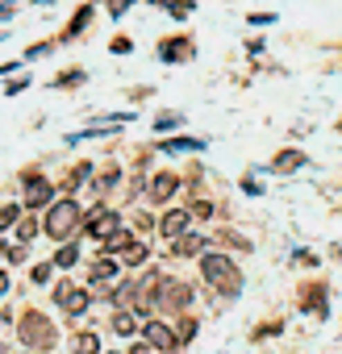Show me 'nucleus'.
Returning <instances> with one entry per match:
<instances>
[{
    "instance_id": "obj_1",
    "label": "nucleus",
    "mask_w": 342,
    "mask_h": 354,
    "mask_svg": "<svg viewBox=\"0 0 342 354\" xmlns=\"http://www.w3.org/2000/svg\"><path fill=\"white\" fill-rule=\"evenodd\" d=\"M201 271H205V279H209L217 292H226V296H234V292L242 288V275H238V267H234L226 254H205Z\"/></svg>"
},
{
    "instance_id": "obj_2",
    "label": "nucleus",
    "mask_w": 342,
    "mask_h": 354,
    "mask_svg": "<svg viewBox=\"0 0 342 354\" xmlns=\"http://www.w3.org/2000/svg\"><path fill=\"white\" fill-rule=\"evenodd\" d=\"M80 225H84V213H80L75 201H59V205L46 213V221H42V230H46L51 238H71Z\"/></svg>"
},
{
    "instance_id": "obj_3",
    "label": "nucleus",
    "mask_w": 342,
    "mask_h": 354,
    "mask_svg": "<svg viewBox=\"0 0 342 354\" xmlns=\"http://www.w3.org/2000/svg\"><path fill=\"white\" fill-rule=\"evenodd\" d=\"M17 329H21V346H30V350H51L55 346V325L42 313H26L17 321Z\"/></svg>"
},
{
    "instance_id": "obj_4",
    "label": "nucleus",
    "mask_w": 342,
    "mask_h": 354,
    "mask_svg": "<svg viewBox=\"0 0 342 354\" xmlns=\"http://www.w3.org/2000/svg\"><path fill=\"white\" fill-rule=\"evenodd\" d=\"M55 304H59L63 313H84V308H88V292H84L80 283H59V288H55Z\"/></svg>"
},
{
    "instance_id": "obj_5",
    "label": "nucleus",
    "mask_w": 342,
    "mask_h": 354,
    "mask_svg": "<svg viewBox=\"0 0 342 354\" xmlns=\"http://www.w3.org/2000/svg\"><path fill=\"white\" fill-rule=\"evenodd\" d=\"M117 230H121V217H117V213H109V209H92V213H88V234H92V238L105 242V238L117 234Z\"/></svg>"
},
{
    "instance_id": "obj_6",
    "label": "nucleus",
    "mask_w": 342,
    "mask_h": 354,
    "mask_svg": "<svg viewBox=\"0 0 342 354\" xmlns=\"http://www.w3.org/2000/svg\"><path fill=\"white\" fill-rule=\"evenodd\" d=\"M142 337H146V346H154V350H176V346H180V333H171V329L159 325V321H146Z\"/></svg>"
},
{
    "instance_id": "obj_7",
    "label": "nucleus",
    "mask_w": 342,
    "mask_h": 354,
    "mask_svg": "<svg viewBox=\"0 0 342 354\" xmlns=\"http://www.w3.org/2000/svg\"><path fill=\"white\" fill-rule=\"evenodd\" d=\"M163 63H184V59H192V42L188 38H171V42H163Z\"/></svg>"
},
{
    "instance_id": "obj_8",
    "label": "nucleus",
    "mask_w": 342,
    "mask_h": 354,
    "mask_svg": "<svg viewBox=\"0 0 342 354\" xmlns=\"http://www.w3.org/2000/svg\"><path fill=\"white\" fill-rule=\"evenodd\" d=\"M159 288H163V304H171V308H176V304H184L192 292H188V283H176V279H159Z\"/></svg>"
},
{
    "instance_id": "obj_9",
    "label": "nucleus",
    "mask_w": 342,
    "mask_h": 354,
    "mask_svg": "<svg viewBox=\"0 0 342 354\" xmlns=\"http://www.w3.org/2000/svg\"><path fill=\"white\" fill-rule=\"evenodd\" d=\"M180 188V180H176V175H154V180H150V201L154 205H163L171 192H176Z\"/></svg>"
},
{
    "instance_id": "obj_10",
    "label": "nucleus",
    "mask_w": 342,
    "mask_h": 354,
    "mask_svg": "<svg viewBox=\"0 0 342 354\" xmlns=\"http://www.w3.org/2000/svg\"><path fill=\"white\" fill-rule=\"evenodd\" d=\"M159 230H163V238H180V234L188 230V213H184V209H176V213H167V217L159 221Z\"/></svg>"
},
{
    "instance_id": "obj_11",
    "label": "nucleus",
    "mask_w": 342,
    "mask_h": 354,
    "mask_svg": "<svg viewBox=\"0 0 342 354\" xmlns=\"http://www.w3.org/2000/svg\"><path fill=\"white\" fill-rule=\"evenodd\" d=\"M51 196H55V188H51L46 180H30V192H26V205H30V209L51 205Z\"/></svg>"
},
{
    "instance_id": "obj_12",
    "label": "nucleus",
    "mask_w": 342,
    "mask_h": 354,
    "mask_svg": "<svg viewBox=\"0 0 342 354\" xmlns=\"http://www.w3.org/2000/svg\"><path fill=\"white\" fill-rule=\"evenodd\" d=\"M171 242H176V254H184V259H192V254H201V238L197 234H180V238H171Z\"/></svg>"
},
{
    "instance_id": "obj_13",
    "label": "nucleus",
    "mask_w": 342,
    "mask_h": 354,
    "mask_svg": "<svg viewBox=\"0 0 342 354\" xmlns=\"http://www.w3.org/2000/svg\"><path fill=\"white\" fill-rule=\"evenodd\" d=\"M159 150H163V154H184V150H201V142H192V138H176V142H163Z\"/></svg>"
},
{
    "instance_id": "obj_14",
    "label": "nucleus",
    "mask_w": 342,
    "mask_h": 354,
    "mask_svg": "<svg viewBox=\"0 0 342 354\" xmlns=\"http://www.w3.org/2000/svg\"><path fill=\"white\" fill-rule=\"evenodd\" d=\"M296 167H305V154L300 150H288V154L276 158V171H296Z\"/></svg>"
},
{
    "instance_id": "obj_15",
    "label": "nucleus",
    "mask_w": 342,
    "mask_h": 354,
    "mask_svg": "<svg viewBox=\"0 0 342 354\" xmlns=\"http://www.w3.org/2000/svg\"><path fill=\"white\" fill-rule=\"evenodd\" d=\"M113 275H117V263H113V259H100V263L88 271V279H96V283H100V279H113Z\"/></svg>"
},
{
    "instance_id": "obj_16",
    "label": "nucleus",
    "mask_w": 342,
    "mask_h": 354,
    "mask_svg": "<svg viewBox=\"0 0 342 354\" xmlns=\"http://www.w3.org/2000/svg\"><path fill=\"white\" fill-rule=\"evenodd\" d=\"M88 17H92V5H84V9H80V13H75V21H71V26H67V38H75V34H80V30H84V26H88Z\"/></svg>"
},
{
    "instance_id": "obj_17",
    "label": "nucleus",
    "mask_w": 342,
    "mask_h": 354,
    "mask_svg": "<svg viewBox=\"0 0 342 354\" xmlns=\"http://www.w3.org/2000/svg\"><path fill=\"white\" fill-rule=\"evenodd\" d=\"M121 259H125V263H134V267H138V263H142V259H146V246H142V242H129V246H125V250H121Z\"/></svg>"
},
{
    "instance_id": "obj_18",
    "label": "nucleus",
    "mask_w": 342,
    "mask_h": 354,
    "mask_svg": "<svg viewBox=\"0 0 342 354\" xmlns=\"http://www.w3.org/2000/svg\"><path fill=\"white\" fill-rule=\"evenodd\" d=\"M113 329H117L121 337H129V333H134L138 325H134V317H129V313H117V317H113Z\"/></svg>"
},
{
    "instance_id": "obj_19",
    "label": "nucleus",
    "mask_w": 342,
    "mask_h": 354,
    "mask_svg": "<svg viewBox=\"0 0 342 354\" xmlns=\"http://www.w3.org/2000/svg\"><path fill=\"white\" fill-rule=\"evenodd\" d=\"M55 263H59V267H75V263H80V246H63Z\"/></svg>"
},
{
    "instance_id": "obj_20",
    "label": "nucleus",
    "mask_w": 342,
    "mask_h": 354,
    "mask_svg": "<svg viewBox=\"0 0 342 354\" xmlns=\"http://www.w3.org/2000/svg\"><path fill=\"white\" fill-rule=\"evenodd\" d=\"M154 5H163V9H171V13H176V17H188V0H154Z\"/></svg>"
},
{
    "instance_id": "obj_21",
    "label": "nucleus",
    "mask_w": 342,
    "mask_h": 354,
    "mask_svg": "<svg viewBox=\"0 0 342 354\" xmlns=\"http://www.w3.org/2000/svg\"><path fill=\"white\" fill-rule=\"evenodd\" d=\"M17 217H21V209H17V205H9V209H0V230H9V225H13Z\"/></svg>"
},
{
    "instance_id": "obj_22",
    "label": "nucleus",
    "mask_w": 342,
    "mask_h": 354,
    "mask_svg": "<svg viewBox=\"0 0 342 354\" xmlns=\"http://www.w3.org/2000/svg\"><path fill=\"white\" fill-rule=\"evenodd\" d=\"M192 337H197V321L184 317V321H180V342H192Z\"/></svg>"
},
{
    "instance_id": "obj_23",
    "label": "nucleus",
    "mask_w": 342,
    "mask_h": 354,
    "mask_svg": "<svg viewBox=\"0 0 342 354\" xmlns=\"http://www.w3.org/2000/svg\"><path fill=\"white\" fill-rule=\"evenodd\" d=\"M80 80H84V71H63V75H59V88H75Z\"/></svg>"
},
{
    "instance_id": "obj_24",
    "label": "nucleus",
    "mask_w": 342,
    "mask_h": 354,
    "mask_svg": "<svg viewBox=\"0 0 342 354\" xmlns=\"http://www.w3.org/2000/svg\"><path fill=\"white\" fill-rule=\"evenodd\" d=\"M176 125H180V113H167V117L154 121V129H176Z\"/></svg>"
},
{
    "instance_id": "obj_25",
    "label": "nucleus",
    "mask_w": 342,
    "mask_h": 354,
    "mask_svg": "<svg viewBox=\"0 0 342 354\" xmlns=\"http://www.w3.org/2000/svg\"><path fill=\"white\" fill-rule=\"evenodd\" d=\"M192 213H197V217H213V205H209V201H197Z\"/></svg>"
},
{
    "instance_id": "obj_26",
    "label": "nucleus",
    "mask_w": 342,
    "mask_h": 354,
    "mask_svg": "<svg viewBox=\"0 0 342 354\" xmlns=\"http://www.w3.org/2000/svg\"><path fill=\"white\" fill-rule=\"evenodd\" d=\"M34 279H38V283H46V279H51V263H42V267H34Z\"/></svg>"
},
{
    "instance_id": "obj_27",
    "label": "nucleus",
    "mask_w": 342,
    "mask_h": 354,
    "mask_svg": "<svg viewBox=\"0 0 342 354\" xmlns=\"http://www.w3.org/2000/svg\"><path fill=\"white\" fill-rule=\"evenodd\" d=\"M80 350H100V342H96L92 333H84V337H80Z\"/></svg>"
},
{
    "instance_id": "obj_28",
    "label": "nucleus",
    "mask_w": 342,
    "mask_h": 354,
    "mask_svg": "<svg viewBox=\"0 0 342 354\" xmlns=\"http://www.w3.org/2000/svg\"><path fill=\"white\" fill-rule=\"evenodd\" d=\"M129 5H134V0H109V9H113V13H117V17H121V13H125V9H129Z\"/></svg>"
},
{
    "instance_id": "obj_29",
    "label": "nucleus",
    "mask_w": 342,
    "mask_h": 354,
    "mask_svg": "<svg viewBox=\"0 0 342 354\" xmlns=\"http://www.w3.org/2000/svg\"><path fill=\"white\" fill-rule=\"evenodd\" d=\"M9 292V275H0V296H5Z\"/></svg>"
},
{
    "instance_id": "obj_30",
    "label": "nucleus",
    "mask_w": 342,
    "mask_h": 354,
    "mask_svg": "<svg viewBox=\"0 0 342 354\" xmlns=\"http://www.w3.org/2000/svg\"><path fill=\"white\" fill-rule=\"evenodd\" d=\"M9 9H13V5H0V17H5V13H9Z\"/></svg>"
},
{
    "instance_id": "obj_31",
    "label": "nucleus",
    "mask_w": 342,
    "mask_h": 354,
    "mask_svg": "<svg viewBox=\"0 0 342 354\" xmlns=\"http://www.w3.org/2000/svg\"><path fill=\"white\" fill-rule=\"evenodd\" d=\"M38 5H51V0H38Z\"/></svg>"
},
{
    "instance_id": "obj_32",
    "label": "nucleus",
    "mask_w": 342,
    "mask_h": 354,
    "mask_svg": "<svg viewBox=\"0 0 342 354\" xmlns=\"http://www.w3.org/2000/svg\"><path fill=\"white\" fill-rule=\"evenodd\" d=\"M0 250H5V246H0Z\"/></svg>"
}]
</instances>
